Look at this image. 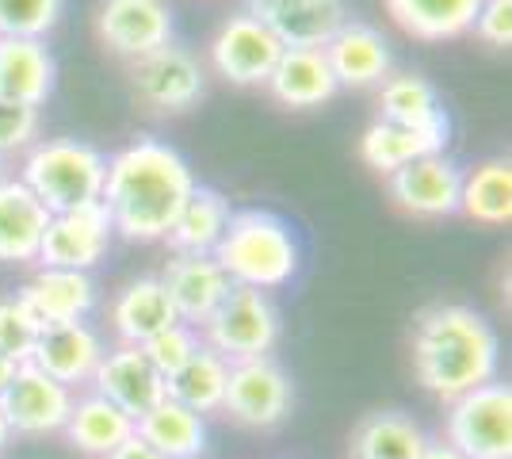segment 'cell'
<instances>
[{
  "mask_svg": "<svg viewBox=\"0 0 512 459\" xmlns=\"http://www.w3.org/2000/svg\"><path fill=\"white\" fill-rule=\"evenodd\" d=\"M192 192L195 176L188 161L157 138H138L107 161L100 203L115 234L150 245L169 238L172 222Z\"/></svg>",
  "mask_w": 512,
  "mask_h": 459,
  "instance_id": "cell-1",
  "label": "cell"
},
{
  "mask_svg": "<svg viewBox=\"0 0 512 459\" xmlns=\"http://www.w3.org/2000/svg\"><path fill=\"white\" fill-rule=\"evenodd\" d=\"M413 375L432 398L455 402L497 379L501 341L497 329L463 303H432L413 322Z\"/></svg>",
  "mask_w": 512,
  "mask_h": 459,
  "instance_id": "cell-2",
  "label": "cell"
},
{
  "mask_svg": "<svg viewBox=\"0 0 512 459\" xmlns=\"http://www.w3.org/2000/svg\"><path fill=\"white\" fill-rule=\"evenodd\" d=\"M214 261L234 287L276 291L299 272V241L291 226L272 211H234L230 226L214 249Z\"/></svg>",
  "mask_w": 512,
  "mask_h": 459,
  "instance_id": "cell-3",
  "label": "cell"
},
{
  "mask_svg": "<svg viewBox=\"0 0 512 459\" xmlns=\"http://www.w3.org/2000/svg\"><path fill=\"white\" fill-rule=\"evenodd\" d=\"M107 157L77 138H50L27 150L23 161V184L35 192L50 215H62L73 207L100 203L104 196Z\"/></svg>",
  "mask_w": 512,
  "mask_h": 459,
  "instance_id": "cell-4",
  "label": "cell"
},
{
  "mask_svg": "<svg viewBox=\"0 0 512 459\" xmlns=\"http://www.w3.org/2000/svg\"><path fill=\"white\" fill-rule=\"evenodd\" d=\"M444 444L463 459H512V387L493 379L448 402Z\"/></svg>",
  "mask_w": 512,
  "mask_h": 459,
  "instance_id": "cell-5",
  "label": "cell"
},
{
  "mask_svg": "<svg viewBox=\"0 0 512 459\" xmlns=\"http://www.w3.org/2000/svg\"><path fill=\"white\" fill-rule=\"evenodd\" d=\"M199 329H203V345L218 352L222 360H230V364L256 360V356H268L276 349L279 310L264 291L230 287V295Z\"/></svg>",
  "mask_w": 512,
  "mask_h": 459,
  "instance_id": "cell-6",
  "label": "cell"
},
{
  "mask_svg": "<svg viewBox=\"0 0 512 459\" xmlns=\"http://www.w3.org/2000/svg\"><path fill=\"white\" fill-rule=\"evenodd\" d=\"M291 379L279 368L272 356H256V360H237L230 364L226 379V398H222V414L245 425V429H276L291 414Z\"/></svg>",
  "mask_w": 512,
  "mask_h": 459,
  "instance_id": "cell-7",
  "label": "cell"
},
{
  "mask_svg": "<svg viewBox=\"0 0 512 459\" xmlns=\"http://www.w3.org/2000/svg\"><path fill=\"white\" fill-rule=\"evenodd\" d=\"M203 66L184 46H161L146 58L130 62V88L138 104H146L157 115H180L199 104L203 96Z\"/></svg>",
  "mask_w": 512,
  "mask_h": 459,
  "instance_id": "cell-8",
  "label": "cell"
},
{
  "mask_svg": "<svg viewBox=\"0 0 512 459\" xmlns=\"http://www.w3.org/2000/svg\"><path fill=\"white\" fill-rule=\"evenodd\" d=\"M0 410L12 437H50L65 429L73 410V391L39 372L35 364H20L8 387L0 391Z\"/></svg>",
  "mask_w": 512,
  "mask_h": 459,
  "instance_id": "cell-9",
  "label": "cell"
},
{
  "mask_svg": "<svg viewBox=\"0 0 512 459\" xmlns=\"http://www.w3.org/2000/svg\"><path fill=\"white\" fill-rule=\"evenodd\" d=\"M96 39L115 58H127V62H138L153 50L169 46V0H100V8H96Z\"/></svg>",
  "mask_w": 512,
  "mask_h": 459,
  "instance_id": "cell-10",
  "label": "cell"
},
{
  "mask_svg": "<svg viewBox=\"0 0 512 459\" xmlns=\"http://www.w3.org/2000/svg\"><path fill=\"white\" fill-rule=\"evenodd\" d=\"M279 54H283V43H279L264 23H256L249 12L230 16V20L218 27V35L211 39L214 73L241 88L268 85Z\"/></svg>",
  "mask_w": 512,
  "mask_h": 459,
  "instance_id": "cell-11",
  "label": "cell"
},
{
  "mask_svg": "<svg viewBox=\"0 0 512 459\" xmlns=\"http://www.w3.org/2000/svg\"><path fill=\"white\" fill-rule=\"evenodd\" d=\"M111 238H115V230H111L104 203H88V207H73V211H62V215H50L43 245H39V264L43 268L88 272L92 264L104 261Z\"/></svg>",
  "mask_w": 512,
  "mask_h": 459,
  "instance_id": "cell-12",
  "label": "cell"
},
{
  "mask_svg": "<svg viewBox=\"0 0 512 459\" xmlns=\"http://www.w3.org/2000/svg\"><path fill=\"white\" fill-rule=\"evenodd\" d=\"M463 169L444 153L409 161L406 169L390 173V199L413 219H448L459 211Z\"/></svg>",
  "mask_w": 512,
  "mask_h": 459,
  "instance_id": "cell-13",
  "label": "cell"
},
{
  "mask_svg": "<svg viewBox=\"0 0 512 459\" xmlns=\"http://www.w3.org/2000/svg\"><path fill=\"white\" fill-rule=\"evenodd\" d=\"M157 280L169 291L176 318L192 329L203 326L234 287L222 264L214 261V253H172Z\"/></svg>",
  "mask_w": 512,
  "mask_h": 459,
  "instance_id": "cell-14",
  "label": "cell"
},
{
  "mask_svg": "<svg viewBox=\"0 0 512 459\" xmlns=\"http://www.w3.org/2000/svg\"><path fill=\"white\" fill-rule=\"evenodd\" d=\"M92 387L100 398H107L115 410H123L130 421L146 417L157 406L165 402V379L157 375L150 360L142 356V349L134 345H119V349L104 352L100 368L92 375Z\"/></svg>",
  "mask_w": 512,
  "mask_h": 459,
  "instance_id": "cell-15",
  "label": "cell"
},
{
  "mask_svg": "<svg viewBox=\"0 0 512 459\" xmlns=\"http://www.w3.org/2000/svg\"><path fill=\"white\" fill-rule=\"evenodd\" d=\"M245 12L283 46H325L348 23L344 0H249Z\"/></svg>",
  "mask_w": 512,
  "mask_h": 459,
  "instance_id": "cell-16",
  "label": "cell"
},
{
  "mask_svg": "<svg viewBox=\"0 0 512 459\" xmlns=\"http://www.w3.org/2000/svg\"><path fill=\"white\" fill-rule=\"evenodd\" d=\"M104 360V341L88 322H65V326H43L39 345L31 352V364L58 379L62 387L92 383V375Z\"/></svg>",
  "mask_w": 512,
  "mask_h": 459,
  "instance_id": "cell-17",
  "label": "cell"
},
{
  "mask_svg": "<svg viewBox=\"0 0 512 459\" xmlns=\"http://www.w3.org/2000/svg\"><path fill=\"white\" fill-rule=\"evenodd\" d=\"M20 303L39 318V326H65L85 322L88 310L96 306V284L88 272L73 268H39L20 291Z\"/></svg>",
  "mask_w": 512,
  "mask_h": 459,
  "instance_id": "cell-18",
  "label": "cell"
},
{
  "mask_svg": "<svg viewBox=\"0 0 512 459\" xmlns=\"http://www.w3.org/2000/svg\"><path fill=\"white\" fill-rule=\"evenodd\" d=\"M268 88L287 108H321L337 96L341 85L321 46H283L276 69L268 77Z\"/></svg>",
  "mask_w": 512,
  "mask_h": 459,
  "instance_id": "cell-19",
  "label": "cell"
},
{
  "mask_svg": "<svg viewBox=\"0 0 512 459\" xmlns=\"http://www.w3.org/2000/svg\"><path fill=\"white\" fill-rule=\"evenodd\" d=\"M321 50H325L329 69L341 88H371L390 77V46L367 23L348 20Z\"/></svg>",
  "mask_w": 512,
  "mask_h": 459,
  "instance_id": "cell-20",
  "label": "cell"
},
{
  "mask_svg": "<svg viewBox=\"0 0 512 459\" xmlns=\"http://www.w3.org/2000/svg\"><path fill=\"white\" fill-rule=\"evenodd\" d=\"M54 92V58L43 39L0 35V104L43 108Z\"/></svg>",
  "mask_w": 512,
  "mask_h": 459,
  "instance_id": "cell-21",
  "label": "cell"
},
{
  "mask_svg": "<svg viewBox=\"0 0 512 459\" xmlns=\"http://www.w3.org/2000/svg\"><path fill=\"white\" fill-rule=\"evenodd\" d=\"M176 322L180 318L172 310L169 291L157 276H138L111 299V326L119 333V341L134 345V349H142L150 337H157L161 329L176 326Z\"/></svg>",
  "mask_w": 512,
  "mask_h": 459,
  "instance_id": "cell-22",
  "label": "cell"
},
{
  "mask_svg": "<svg viewBox=\"0 0 512 459\" xmlns=\"http://www.w3.org/2000/svg\"><path fill=\"white\" fill-rule=\"evenodd\" d=\"M50 211L35 199L23 180L0 184V264L39 261Z\"/></svg>",
  "mask_w": 512,
  "mask_h": 459,
  "instance_id": "cell-23",
  "label": "cell"
},
{
  "mask_svg": "<svg viewBox=\"0 0 512 459\" xmlns=\"http://www.w3.org/2000/svg\"><path fill=\"white\" fill-rule=\"evenodd\" d=\"M448 146V123L440 127H398V123H383L375 119L360 138L363 165H371L375 173H398L409 161H421L432 153H444Z\"/></svg>",
  "mask_w": 512,
  "mask_h": 459,
  "instance_id": "cell-24",
  "label": "cell"
},
{
  "mask_svg": "<svg viewBox=\"0 0 512 459\" xmlns=\"http://www.w3.org/2000/svg\"><path fill=\"white\" fill-rule=\"evenodd\" d=\"M386 16L421 43H444L474 31L482 0H383Z\"/></svg>",
  "mask_w": 512,
  "mask_h": 459,
  "instance_id": "cell-25",
  "label": "cell"
},
{
  "mask_svg": "<svg viewBox=\"0 0 512 459\" xmlns=\"http://www.w3.org/2000/svg\"><path fill=\"white\" fill-rule=\"evenodd\" d=\"M425 448V429L402 410L363 414L348 437V459H417Z\"/></svg>",
  "mask_w": 512,
  "mask_h": 459,
  "instance_id": "cell-26",
  "label": "cell"
},
{
  "mask_svg": "<svg viewBox=\"0 0 512 459\" xmlns=\"http://www.w3.org/2000/svg\"><path fill=\"white\" fill-rule=\"evenodd\" d=\"M134 437H142L165 459H199L207 452V421L188 406L165 398L146 417L134 421Z\"/></svg>",
  "mask_w": 512,
  "mask_h": 459,
  "instance_id": "cell-27",
  "label": "cell"
},
{
  "mask_svg": "<svg viewBox=\"0 0 512 459\" xmlns=\"http://www.w3.org/2000/svg\"><path fill=\"white\" fill-rule=\"evenodd\" d=\"M62 433L81 456L104 459L123 440L134 437V421L123 410H115L107 398L92 391L85 398H73V410H69V421H65Z\"/></svg>",
  "mask_w": 512,
  "mask_h": 459,
  "instance_id": "cell-28",
  "label": "cell"
},
{
  "mask_svg": "<svg viewBox=\"0 0 512 459\" xmlns=\"http://www.w3.org/2000/svg\"><path fill=\"white\" fill-rule=\"evenodd\" d=\"M230 199L214 188H199L195 184L192 199L184 203V211L176 215L169 230V249L172 253H214L218 241L230 226Z\"/></svg>",
  "mask_w": 512,
  "mask_h": 459,
  "instance_id": "cell-29",
  "label": "cell"
},
{
  "mask_svg": "<svg viewBox=\"0 0 512 459\" xmlns=\"http://www.w3.org/2000/svg\"><path fill=\"white\" fill-rule=\"evenodd\" d=\"M226 379H230V360H222L218 352L203 345L180 372L172 375V379H165V394H169L172 402L188 406L192 414L207 417L222 410Z\"/></svg>",
  "mask_w": 512,
  "mask_h": 459,
  "instance_id": "cell-30",
  "label": "cell"
},
{
  "mask_svg": "<svg viewBox=\"0 0 512 459\" xmlns=\"http://www.w3.org/2000/svg\"><path fill=\"white\" fill-rule=\"evenodd\" d=\"M459 211L482 226H505L512 219V165L509 161H482L463 173Z\"/></svg>",
  "mask_w": 512,
  "mask_h": 459,
  "instance_id": "cell-31",
  "label": "cell"
},
{
  "mask_svg": "<svg viewBox=\"0 0 512 459\" xmlns=\"http://www.w3.org/2000/svg\"><path fill=\"white\" fill-rule=\"evenodd\" d=\"M379 119L398 123V127H440V123H448L436 88L417 73L386 77L383 92H379Z\"/></svg>",
  "mask_w": 512,
  "mask_h": 459,
  "instance_id": "cell-32",
  "label": "cell"
},
{
  "mask_svg": "<svg viewBox=\"0 0 512 459\" xmlns=\"http://www.w3.org/2000/svg\"><path fill=\"white\" fill-rule=\"evenodd\" d=\"M39 318L20 303V295L12 299H0V356L12 360L16 368L20 364H31V352L39 345Z\"/></svg>",
  "mask_w": 512,
  "mask_h": 459,
  "instance_id": "cell-33",
  "label": "cell"
},
{
  "mask_svg": "<svg viewBox=\"0 0 512 459\" xmlns=\"http://www.w3.org/2000/svg\"><path fill=\"white\" fill-rule=\"evenodd\" d=\"M62 16V0H0L4 39H43Z\"/></svg>",
  "mask_w": 512,
  "mask_h": 459,
  "instance_id": "cell-34",
  "label": "cell"
},
{
  "mask_svg": "<svg viewBox=\"0 0 512 459\" xmlns=\"http://www.w3.org/2000/svg\"><path fill=\"white\" fill-rule=\"evenodd\" d=\"M199 349H203L199 329L176 322V326L161 329L157 337H150V341L142 345V356H146L153 368H157V375H161V379H172V375L180 372V368H184V364H188Z\"/></svg>",
  "mask_w": 512,
  "mask_h": 459,
  "instance_id": "cell-35",
  "label": "cell"
},
{
  "mask_svg": "<svg viewBox=\"0 0 512 459\" xmlns=\"http://www.w3.org/2000/svg\"><path fill=\"white\" fill-rule=\"evenodd\" d=\"M35 138H39V108L0 104V157L31 150Z\"/></svg>",
  "mask_w": 512,
  "mask_h": 459,
  "instance_id": "cell-36",
  "label": "cell"
},
{
  "mask_svg": "<svg viewBox=\"0 0 512 459\" xmlns=\"http://www.w3.org/2000/svg\"><path fill=\"white\" fill-rule=\"evenodd\" d=\"M474 31H478L482 43L509 46L512 43V0H482Z\"/></svg>",
  "mask_w": 512,
  "mask_h": 459,
  "instance_id": "cell-37",
  "label": "cell"
},
{
  "mask_svg": "<svg viewBox=\"0 0 512 459\" xmlns=\"http://www.w3.org/2000/svg\"><path fill=\"white\" fill-rule=\"evenodd\" d=\"M104 459H165V456H157V452H153V448L142 437H130V440H123V444H119V448H115L111 456H104Z\"/></svg>",
  "mask_w": 512,
  "mask_h": 459,
  "instance_id": "cell-38",
  "label": "cell"
},
{
  "mask_svg": "<svg viewBox=\"0 0 512 459\" xmlns=\"http://www.w3.org/2000/svg\"><path fill=\"white\" fill-rule=\"evenodd\" d=\"M417 459H463V456H459L455 448H448L444 440H440V444H432V440H428V448H425V452H421Z\"/></svg>",
  "mask_w": 512,
  "mask_h": 459,
  "instance_id": "cell-39",
  "label": "cell"
},
{
  "mask_svg": "<svg viewBox=\"0 0 512 459\" xmlns=\"http://www.w3.org/2000/svg\"><path fill=\"white\" fill-rule=\"evenodd\" d=\"M12 375H16V364H12V360H4V356H0V391H4V387H8V379H12Z\"/></svg>",
  "mask_w": 512,
  "mask_h": 459,
  "instance_id": "cell-40",
  "label": "cell"
},
{
  "mask_svg": "<svg viewBox=\"0 0 512 459\" xmlns=\"http://www.w3.org/2000/svg\"><path fill=\"white\" fill-rule=\"evenodd\" d=\"M12 444V429H8V421H4V410H0V452Z\"/></svg>",
  "mask_w": 512,
  "mask_h": 459,
  "instance_id": "cell-41",
  "label": "cell"
},
{
  "mask_svg": "<svg viewBox=\"0 0 512 459\" xmlns=\"http://www.w3.org/2000/svg\"><path fill=\"white\" fill-rule=\"evenodd\" d=\"M4 180H8V176H4V157H0V184H4Z\"/></svg>",
  "mask_w": 512,
  "mask_h": 459,
  "instance_id": "cell-42",
  "label": "cell"
},
{
  "mask_svg": "<svg viewBox=\"0 0 512 459\" xmlns=\"http://www.w3.org/2000/svg\"><path fill=\"white\" fill-rule=\"evenodd\" d=\"M199 459H203V456H199Z\"/></svg>",
  "mask_w": 512,
  "mask_h": 459,
  "instance_id": "cell-43",
  "label": "cell"
}]
</instances>
